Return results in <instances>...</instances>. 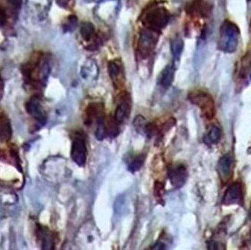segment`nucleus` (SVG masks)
<instances>
[{"label": "nucleus", "mask_w": 251, "mask_h": 250, "mask_svg": "<svg viewBox=\"0 0 251 250\" xmlns=\"http://www.w3.org/2000/svg\"><path fill=\"white\" fill-rule=\"evenodd\" d=\"M42 53H36L22 68V75L25 83L29 86L37 87L47 82L50 67L49 60Z\"/></svg>", "instance_id": "f257e3e1"}, {"label": "nucleus", "mask_w": 251, "mask_h": 250, "mask_svg": "<svg viewBox=\"0 0 251 250\" xmlns=\"http://www.w3.org/2000/svg\"><path fill=\"white\" fill-rule=\"evenodd\" d=\"M239 35L240 30L238 26L232 21L226 20L220 29L218 49L224 53H235L238 49Z\"/></svg>", "instance_id": "f03ea898"}, {"label": "nucleus", "mask_w": 251, "mask_h": 250, "mask_svg": "<svg viewBox=\"0 0 251 250\" xmlns=\"http://www.w3.org/2000/svg\"><path fill=\"white\" fill-rule=\"evenodd\" d=\"M170 13L167 8L163 6L152 7L144 15L143 24L147 29L155 32H161V30L169 24Z\"/></svg>", "instance_id": "7ed1b4c3"}, {"label": "nucleus", "mask_w": 251, "mask_h": 250, "mask_svg": "<svg viewBox=\"0 0 251 250\" xmlns=\"http://www.w3.org/2000/svg\"><path fill=\"white\" fill-rule=\"evenodd\" d=\"M159 35V32L147 28L141 31L136 48L138 59H145L151 55L156 49Z\"/></svg>", "instance_id": "20e7f679"}, {"label": "nucleus", "mask_w": 251, "mask_h": 250, "mask_svg": "<svg viewBox=\"0 0 251 250\" xmlns=\"http://www.w3.org/2000/svg\"><path fill=\"white\" fill-rule=\"evenodd\" d=\"M188 100L201 110L204 117L212 119L215 114V104L211 95L201 90H194L188 95Z\"/></svg>", "instance_id": "39448f33"}, {"label": "nucleus", "mask_w": 251, "mask_h": 250, "mask_svg": "<svg viewBox=\"0 0 251 250\" xmlns=\"http://www.w3.org/2000/svg\"><path fill=\"white\" fill-rule=\"evenodd\" d=\"M108 74L116 90H122L126 84L125 67L121 59H112L108 63Z\"/></svg>", "instance_id": "423d86ee"}, {"label": "nucleus", "mask_w": 251, "mask_h": 250, "mask_svg": "<svg viewBox=\"0 0 251 250\" xmlns=\"http://www.w3.org/2000/svg\"><path fill=\"white\" fill-rule=\"evenodd\" d=\"M132 111V98L129 93H124L120 97L119 102L115 109L114 119L121 124L128 120Z\"/></svg>", "instance_id": "0eeeda50"}, {"label": "nucleus", "mask_w": 251, "mask_h": 250, "mask_svg": "<svg viewBox=\"0 0 251 250\" xmlns=\"http://www.w3.org/2000/svg\"><path fill=\"white\" fill-rule=\"evenodd\" d=\"M87 148L85 140L81 136L75 137L72 145V159L76 165L83 167L87 162Z\"/></svg>", "instance_id": "6e6552de"}, {"label": "nucleus", "mask_w": 251, "mask_h": 250, "mask_svg": "<svg viewBox=\"0 0 251 250\" xmlns=\"http://www.w3.org/2000/svg\"><path fill=\"white\" fill-rule=\"evenodd\" d=\"M81 38L83 40L87 42H90V45H89V50H97L98 47L100 46V39L97 37L96 34L95 26L92 23L84 22L81 25V29H80Z\"/></svg>", "instance_id": "1a4fd4ad"}, {"label": "nucleus", "mask_w": 251, "mask_h": 250, "mask_svg": "<svg viewBox=\"0 0 251 250\" xmlns=\"http://www.w3.org/2000/svg\"><path fill=\"white\" fill-rule=\"evenodd\" d=\"M188 173L184 165H176L169 169V179L171 184L176 189L181 188L187 181Z\"/></svg>", "instance_id": "9d476101"}, {"label": "nucleus", "mask_w": 251, "mask_h": 250, "mask_svg": "<svg viewBox=\"0 0 251 250\" xmlns=\"http://www.w3.org/2000/svg\"><path fill=\"white\" fill-rule=\"evenodd\" d=\"M242 197H243V193H242V185L240 183L236 182L232 183L226 189L223 199V203L225 205L241 204L243 200Z\"/></svg>", "instance_id": "9b49d317"}, {"label": "nucleus", "mask_w": 251, "mask_h": 250, "mask_svg": "<svg viewBox=\"0 0 251 250\" xmlns=\"http://www.w3.org/2000/svg\"><path fill=\"white\" fill-rule=\"evenodd\" d=\"M104 117V106L101 102L90 103L85 110L86 125H90L94 121Z\"/></svg>", "instance_id": "f8f14e48"}, {"label": "nucleus", "mask_w": 251, "mask_h": 250, "mask_svg": "<svg viewBox=\"0 0 251 250\" xmlns=\"http://www.w3.org/2000/svg\"><path fill=\"white\" fill-rule=\"evenodd\" d=\"M232 165H233V158L230 154H226L220 159L218 162V172H219L220 176L224 181H226L230 177Z\"/></svg>", "instance_id": "ddd939ff"}, {"label": "nucleus", "mask_w": 251, "mask_h": 250, "mask_svg": "<svg viewBox=\"0 0 251 250\" xmlns=\"http://www.w3.org/2000/svg\"><path fill=\"white\" fill-rule=\"evenodd\" d=\"M28 106V111L29 114L36 119L40 124H45L46 121V116H45V111L41 103L40 99L37 97H34L31 99Z\"/></svg>", "instance_id": "4468645a"}, {"label": "nucleus", "mask_w": 251, "mask_h": 250, "mask_svg": "<svg viewBox=\"0 0 251 250\" xmlns=\"http://www.w3.org/2000/svg\"><path fill=\"white\" fill-rule=\"evenodd\" d=\"M176 66L173 64L167 65L162 70L159 77V84L163 88L168 89L172 86L175 79Z\"/></svg>", "instance_id": "2eb2a0df"}, {"label": "nucleus", "mask_w": 251, "mask_h": 250, "mask_svg": "<svg viewBox=\"0 0 251 250\" xmlns=\"http://www.w3.org/2000/svg\"><path fill=\"white\" fill-rule=\"evenodd\" d=\"M38 232H39L42 250H55L53 233L49 231L47 228H43V227H40Z\"/></svg>", "instance_id": "dca6fc26"}, {"label": "nucleus", "mask_w": 251, "mask_h": 250, "mask_svg": "<svg viewBox=\"0 0 251 250\" xmlns=\"http://www.w3.org/2000/svg\"><path fill=\"white\" fill-rule=\"evenodd\" d=\"M184 42L181 38L176 36L174 39H172L171 42V52L173 57V65L176 66V63L180 61V56H181L183 50H184Z\"/></svg>", "instance_id": "f3484780"}, {"label": "nucleus", "mask_w": 251, "mask_h": 250, "mask_svg": "<svg viewBox=\"0 0 251 250\" xmlns=\"http://www.w3.org/2000/svg\"><path fill=\"white\" fill-rule=\"evenodd\" d=\"M11 136V127L8 119L0 115V142L8 141Z\"/></svg>", "instance_id": "a211bd4d"}, {"label": "nucleus", "mask_w": 251, "mask_h": 250, "mask_svg": "<svg viewBox=\"0 0 251 250\" xmlns=\"http://www.w3.org/2000/svg\"><path fill=\"white\" fill-rule=\"evenodd\" d=\"M107 136L106 125L105 123V117H101L97 122V130H96V138L98 141H102Z\"/></svg>", "instance_id": "6ab92c4d"}, {"label": "nucleus", "mask_w": 251, "mask_h": 250, "mask_svg": "<svg viewBox=\"0 0 251 250\" xmlns=\"http://www.w3.org/2000/svg\"><path fill=\"white\" fill-rule=\"evenodd\" d=\"M221 136H222V134H221V128L217 125H213L211 129L209 130V132H208L206 140L210 144L215 145V144H218L219 142Z\"/></svg>", "instance_id": "aec40b11"}, {"label": "nucleus", "mask_w": 251, "mask_h": 250, "mask_svg": "<svg viewBox=\"0 0 251 250\" xmlns=\"http://www.w3.org/2000/svg\"><path fill=\"white\" fill-rule=\"evenodd\" d=\"M119 125L120 124L115 121L114 117L110 119L106 125L107 135L111 138H116L120 133Z\"/></svg>", "instance_id": "412c9836"}, {"label": "nucleus", "mask_w": 251, "mask_h": 250, "mask_svg": "<svg viewBox=\"0 0 251 250\" xmlns=\"http://www.w3.org/2000/svg\"><path fill=\"white\" fill-rule=\"evenodd\" d=\"M145 156H144L143 154L134 158L132 162L128 165V169H129V172L134 173V172L140 170L144 162H145Z\"/></svg>", "instance_id": "4be33fe9"}, {"label": "nucleus", "mask_w": 251, "mask_h": 250, "mask_svg": "<svg viewBox=\"0 0 251 250\" xmlns=\"http://www.w3.org/2000/svg\"><path fill=\"white\" fill-rule=\"evenodd\" d=\"M147 124H148V123H147L145 117L141 115L136 116L133 121V125L135 129L137 130V132L141 134L145 133Z\"/></svg>", "instance_id": "5701e85b"}, {"label": "nucleus", "mask_w": 251, "mask_h": 250, "mask_svg": "<svg viewBox=\"0 0 251 250\" xmlns=\"http://www.w3.org/2000/svg\"><path fill=\"white\" fill-rule=\"evenodd\" d=\"M77 25V18L75 15H70L67 18L66 25L64 26L65 32H73L75 29Z\"/></svg>", "instance_id": "b1692460"}, {"label": "nucleus", "mask_w": 251, "mask_h": 250, "mask_svg": "<svg viewBox=\"0 0 251 250\" xmlns=\"http://www.w3.org/2000/svg\"><path fill=\"white\" fill-rule=\"evenodd\" d=\"M207 250H221L220 244L217 241H208L207 243Z\"/></svg>", "instance_id": "393cba45"}, {"label": "nucleus", "mask_w": 251, "mask_h": 250, "mask_svg": "<svg viewBox=\"0 0 251 250\" xmlns=\"http://www.w3.org/2000/svg\"><path fill=\"white\" fill-rule=\"evenodd\" d=\"M165 249V244L162 242H157L152 247L151 250H163Z\"/></svg>", "instance_id": "a878e982"}, {"label": "nucleus", "mask_w": 251, "mask_h": 250, "mask_svg": "<svg viewBox=\"0 0 251 250\" xmlns=\"http://www.w3.org/2000/svg\"><path fill=\"white\" fill-rule=\"evenodd\" d=\"M3 81H2V79H1V77H0V100H1V98H2V94H3Z\"/></svg>", "instance_id": "bb28decb"}, {"label": "nucleus", "mask_w": 251, "mask_h": 250, "mask_svg": "<svg viewBox=\"0 0 251 250\" xmlns=\"http://www.w3.org/2000/svg\"><path fill=\"white\" fill-rule=\"evenodd\" d=\"M250 78H251V75H250Z\"/></svg>", "instance_id": "cd10ccee"}]
</instances>
